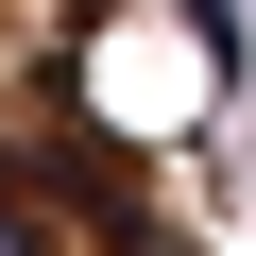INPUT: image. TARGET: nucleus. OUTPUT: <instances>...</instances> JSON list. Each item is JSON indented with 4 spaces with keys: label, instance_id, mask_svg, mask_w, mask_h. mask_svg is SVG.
I'll list each match as a JSON object with an SVG mask.
<instances>
[{
    "label": "nucleus",
    "instance_id": "obj_1",
    "mask_svg": "<svg viewBox=\"0 0 256 256\" xmlns=\"http://www.w3.org/2000/svg\"><path fill=\"white\" fill-rule=\"evenodd\" d=\"M0 239H34V188H18V171H0Z\"/></svg>",
    "mask_w": 256,
    "mask_h": 256
}]
</instances>
